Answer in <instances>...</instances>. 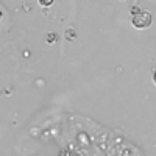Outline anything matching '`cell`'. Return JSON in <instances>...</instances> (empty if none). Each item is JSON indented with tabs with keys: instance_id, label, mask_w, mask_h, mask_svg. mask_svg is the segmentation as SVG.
<instances>
[{
	"instance_id": "cell-6",
	"label": "cell",
	"mask_w": 156,
	"mask_h": 156,
	"mask_svg": "<svg viewBox=\"0 0 156 156\" xmlns=\"http://www.w3.org/2000/svg\"><path fill=\"white\" fill-rule=\"evenodd\" d=\"M153 81H154V84H156V70L153 72Z\"/></svg>"
},
{
	"instance_id": "cell-4",
	"label": "cell",
	"mask_w": 156,
	"mask_h": 156,
	"mask_svg": "<svg viewBox=\"0 0 156 156\" xmlns=\"http://www.w3.org/2000/svg\"><path fill=\"white\" fill-rule=\"evenodd\" d=\"M53 2H55V0H39V3H41L42 6H50Z\"/></svg>"
},
{
	"instance_id": "cell-3",
	"label": "cell",
	"mask_w": 156,
	"mask_h": 156,
	"mask_svg": "<svg viewBox=\"0 0 156 156\" xmlns=\"http://www.w3.org/2000/svg\"><path fill=\"white\" fill-rule=\"evenodd\" d=\"M56 39H58V34H56V33H53V31L47 34V42H50V44H51V42H55Z\"/></svg>"
},
{
	"instance_id": "cell-2",
	"label": "cell",
	"mask_w": 156,
	"mask_h": 156,
	"mask_svg": "<svg viewBox=\"0 0 156 156\" xmlns=\"http://www.w3.org/2000/svg\"><path fill=\"white\" fill-rule=\"evenodd\" d=\"M66 39H67V41H70V42H73L75 41V31L73 30H67L66 31Z\"/></svg>"
},
{
	"instance_id": "cell-5",
	"label": "cell",
	"mask_w": 156,
	"mask_h": 156,
	"mask_svg": "<svg viewBox=\"0 0 156 156\" xmlns=\"http://www.w3.org/2000/svg\"><path fill=\"white\" fill-rule=\"evenodd\" d=\"M131 11H133V14H137V12H140V11H139V8H133Z\"/></svg>"
},
{
	"instance_id": "cell-1",
	"label": "cell",
	"mask_w": 156,
	"mask_h": 156,
	"mask_svg": "<svg viewBox=\"0 0 156 156\" xmlns=\"http://www.w3.org/2000/svg\"><path fill=\"white\" fill-rule=\"evenodd\" d=\"M131 22H133V25L136 28H147L151 23V14L148 11H140V12H137V14L133 16Z\"/></svg>"
}]
</instances>
